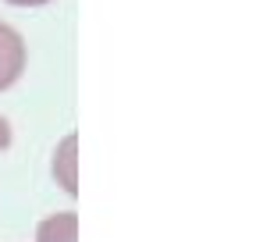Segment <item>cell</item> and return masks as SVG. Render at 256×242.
I'll use <instances>...</instances> for the list:
<instances>
[{
    "mask_svg": "<svg viewBox=\"0 0 256 242\" xmlns=\"http://www.w3.org/2000/svg\"><path fill=\"white\" fill-rule=\"evenodd\" d=\"M25 72V40L8 22H0V89H8Z\"/></svg>",
    "mask_w": 256,
    "mask_h": 242,
    "instance_id": "1",
    "label": "cell"
},
{
    "mask_svg": "<svg viewBox=\"0 0 256 242\" xmlns=\"http://www.w3.org/2000/svg\"><path fill=\"white\" fill-rule=\"evenodd\" d=\"M36 242H78V214L64 210V214L46 218L36 228Z\"/></svg>",
    "mask_w": 256,
    "mask_h": 242,
    "instance_id": "2",
    "label": "cell"
},
{
    "mask_svg": "<svg viewBox=\"0 0 256 242\" xmlns=\"http://www.w3.org/2000/svg\"><path fill=\"white\" fill-rule=\"evenodd\" d=\"M75 146H78V139L68 136V139L60 142V150H57V160H54V171L60 178V186L68 189L72 196L78 192V182H75Z\"/></svg>",
    "mask_w": 256,
    "mask_h": 242,
    "instance_id": "3",
    "label": "cell"
},
{
    "mask_svg": "<svg viewBox=\"0 0 256 242\" xmlns=\"http://www.w3.org/2000/svg\"><path fill=\"white\" fill-rule=\"evenodd\" d=\"M11 146V125H8V118L0 114V150H8Z\"/></svg>",
    "mask_w": 256,
    "mask_h": 242,
    "instance_id": "4",
    "label": "cell"
},
{
    "mask_svg": "<svg viewBox=\"0 0 256 242\" xmlns=\"http://www.w3.org/2000/svg\"><path fill=\"white\" fill-rule=\"evenodd\" d=\"M14 8H40V4H50V0H8Z\"/></svg>",
    "mask_w": 256,
    "mask_h": 242,
    "instance_id": "5",
    "label": "cell"
}]
</instances>
